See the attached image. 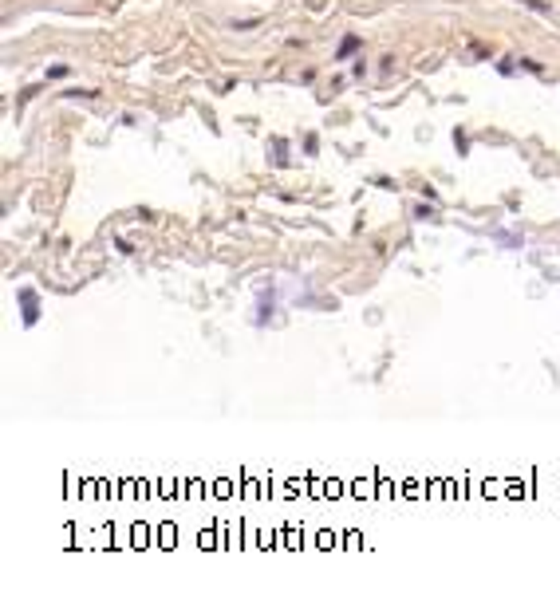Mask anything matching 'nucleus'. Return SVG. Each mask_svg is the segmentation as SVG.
I'll return each mask as SVG.
<instances>
[{"instance_id": "1", "label": "nucleus", "mask_w": 560, "mask_h": 603, "mask_svg": "<svg viewBox=\"0 0 560 603\" xmlns=\"http://www.w3.org/2000/svg\"><path fill=\"white\" fill-rule=\"evenodd\" d=\"M16 300H20V312H24V323L32 328L36 319H40V300H36V292H32V288H20Z\"/></svg>"}, {"instance_id": "2", "label": "nucleus", "mask_w": 560, "mask_h": 603, "mask_svg": "<svg viewBox=\"0 0 560 603\" xmlns=\"http://www.w3.org/2000/svg\"><path fill=\"white\" fill-rule=\"evenodd\" d=\"M355 48H359V36H343V40H339V51H336V56H339V60H348Z\"/></svg>"}, {"instance_id": "3", "label": "nucleus", "mask_w": 560, "mask_h": 603, "mask_svg": "<svg viewBox=\"0 0 560 603\" xmlns=\"http://www.w3.org/2000/svg\"><path fill=\"white\" fill-rule=\"evenodd\" d=\"M521 4H528L533 12H548V4H541V0H521Z\"/></svg>"}]
</instances>
